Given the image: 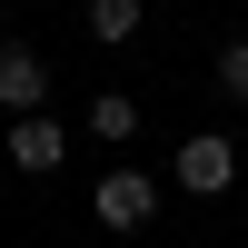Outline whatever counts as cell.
<instances>
[{
	"label": "cell",
	"instance_id": "obj_1",
	"mask_svg": "<svg viewBox=\"0 0 248 248\" xmlns=\"http://www.w3.org/2000/svg\"><path fill=\"white\" fill-rule=\"evenodd\" d=\"M149 209H159V179H139V169H109V179L90 189V218H99V229H119V238L149 229Z\"/></svg>",
	"mask_w": 248,
	"mask_h": 248
},
{
	"label": "cell",
	"instance_id": "obj_2",
	"mask_svg": "<svg viewBox=\"0 0 248 248\" xmlns=\"http://www.w3.org/2000/svg\"><path fill=\"white\" fill-rule=\"evenodd\" d=\"M229 179H238V139H218V129L179 139V189H189V199H218Z\"/></svg>",
	"mask_w": 248,
	"mask_h": 248
},
{
	"label": "cell",
	"instance_id": "obj_3",
	"mask_svg": "<svg viewBox=\"0 0 248 248\" xmlns=\"http://www.w3.org/2000/svg\"><path fill=\"white\" fill-rule=\"evenodd\" d=\"M0 109H50V70H40V50L30 40H0Z\"/></svg>",
	"mask_w": 248,
	"mask_h": 248
},
{
	"label": "cell",
	"instance_id": "obj_4",
	"mask_svg": "<svg viewBox=\"0 0 248 248\" xmlns=\"http://www.w3.org/2000/svg\"><path fill=\"white\" fill-rule=\"evenodd\" d=\"M10 159H20L30 179H50L60 159H70V129H60L50 109H20V119H10Z\"/></svg>",
	"mask_w": 248,
	"mask_h": 248
},
{
	"label": "cell",
	"instance_id": "obj_5",
	"mask_svg": "<svg viewBox=\"0 0 248 248\" xmlns=\"http://www.w3.org/2000/svg\"><path fill=\"white\" fill-rule=\"evenodd\" d=\"M139 30V0H90V40H129Z\"/></svg>",
	"mask_w": 248,
	"mask_h": 248
},
{
	"label": "cell",
	"instance_id": "obj_6",
	"mask_svg": "<svg viewBox=\"0 0 248 248\" xmlns=\"http://www.w3.org/2000/svg\"><path fill=\"white\" fill-rule=\"evenodd\" d=\"M129 129H139V109H129L119 90H109V99H90V139H129Z\"/></svg>",
	"mask_w": 248,
	"mask_h": 248
},
{
	"label": "cell",
	"instance_id": "obj_7",
	"mask_svg": "<svg viewBox=\"0 0 248 248\" xmlns=\"http://www.w3.org/2000/svg\"><path fill=\"white\" fill-rule=\"evenodd\" d=\"M218 90L248 99V40H229V50H218Z\"/></svg>",
	"mask_w": 248,
	"mask_h": 248
}]
</instances>
